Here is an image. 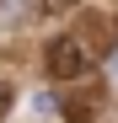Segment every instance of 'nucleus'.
<instances>
[{
	"mask_svg": "<svg viewBox=\"0 0 118 123\" xmlns=\"http://www.w3.org/2000/svg\"><path fill=\"white\" fill-rule=\"evenodd\" d=\"M75 6V0H38V16H43V22H54V16H65Z\"/></svg>",
	"mask_w": 118,
	"mask_h": 123,
	"instance_id": "20e7f679",
	"label": "nucleus"
},
{
	"mask_svg": "<svg viewBox=\"0 0 118 123\" xmlns=\"http://www.w3.org/2000/svg\"><path fill=\"white\" fill-rule=\"evenodd\" d=\"M81 43H86L91 54H113L118 32H113V22H107L102 11H81Z\"/></svg>",
	"mask_w": 118,
	"mask_h": 123,
	"instance_id": "7ed1b4c3",
	"label": "nucleus"
},
{
	"mask_svg": "<svg viewBox=\"0 0 118 123\" xmlns=\"http://www.w3.org/2000/svg\"><path fill=\"white\" fill-rule=\"evenodd\" d=\"M102 86H81V80H70V96H65V107H59V118L65 123H97L102 118Z\"/></svg>",
	"mask_w": 118,
	"mask_h": 123,
	"instance_id": "f03ea898",
	"label": "nucleus"
},
{
	"mask_svg": "<svg viewBox=\"0 0 118 123\" xmlns=\"http://www.w3.org/2000/svg\"><path fill=\"white\" fill-rule=\"evenodd\" d=\"M91 48L81 43V32H59V37H48V48H43V75L54 80V86H70V80H81L86 70H91Z\"/></svg>",
	"mask_w": 118,
	"mask_h": 123,
	"instance_id": "f257e3e1",
	"label": "nucleus"
},
{
	"mask_svg": "<svg viewBox=\"0 0 118 123\" xmlns=\"http://www.w3.org/2000/svg\"><path fill=\"white\" fill-rule=\"evenodd\" d=\"M11 107H16V86H11V80H0V123L11 118Z\"/></svg>",
	"mask_w": 118,
	"mask_h": 123,
	"instance_id": "39448f33",
	"label": "nucleus"
}]
</instances>
